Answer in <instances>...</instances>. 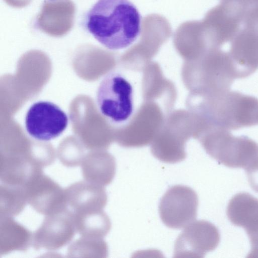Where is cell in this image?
Listing matches in <instances>:
<instances>
[{"instance_id":"6da1fadb","label":"cell","mask_w":258,"mask_h":258,"mask_svg":"<svg viewBox=\"0 0 258 258\" xmlns=\"http://www.w3.org/2000/svg\"><path fill=\"white\" fill-rule=\"evenodd\" d=\"M141 18L128 0H98L86 13L85 26L105 47L119 50L131 46L140 36Z\"/></svg>"},{"instance_id":"7a4b0ae2","label":"cell","mask_w":258,"mask_h":258,"mask_svg":"<svg viewBox=\"0 0 258 258\" xmlns=\"http://www.w3.org/2000/svg\"><path fill=\"white\" fill-rule=\"evenodd\" d=\"M126 68L108 72L97 89L96 103L102 115L118 126L129 123L141 103L140 76Z\"/></svg>"},{"instance_id":"3957f363","label":"cell","mask_w":258,"mask_h":258,"mask_svg":"<svg viewBox=\"0 0 258 258\" xmlns=\"http://www.w3.org/2000/svg\"><path fill=\"white\" fill-rule=\"evenodd\" d=\"M204 147L219 163L230 168L244 169L251 187L258 186V144L254 140L216 128L204 141Z\"/></svg>"},{"instance_id":"277c9868","label":"cell","mask_w":258,"mask_h":258,"mask_svg":"<svg viewBox=\"0 0 258 258\" xmlns=\"http://www.w3.org/2000/svg\"><path fill=\"white\" fill-rule=\"evenodd\" d=\"M210 111L217 128L230 131L258 125V98L239 91L229 90L214 96Z\"/></svg>"},{"instance_id":"5b68a950","label":"cell","mask_w":258,"mask_h":258,"mask_svg":"<svg viewBox=\"0 0 258 258\" xmlns=\"http://www.w3.org/2000/svg\"><path fill=\"white\" fill-rule=\"evenodd\" d=\"M198 205V195L191 188L182 185L173 186L161 199L160 218L169 228H185L196 219Z\"/></svg>"},{"instance_id":"8992f818","label":"cell","mask_w":258,"mask_h":258,"mask_svg":"<svg viewBox=\"0 0 258 258\" xmlns=\"http://www.w3.org/2000/svg\"><path fill=\"white\" fill-rule=\"evenodd\" d=\"M68 117L57 105L40 101L32 104L25 116L28 134L40 141H48L59 136L68 125Z\"/></svg>"},{"instance_id":"52a82bcc","label":"cell","mask_w":258,"mask_h":258,"mask_svg":"<svg viewBox=\"0 0 258 258\" xmlns=\"http://www.w3.org/2000/svg\"><path fill=\"white\" fill-rule=\"evenodd\" d=\"M220 240L219 230L213 224L204 220L195 221L176 239L173 257H203L217 247Z\"/></svg>"},{"instance_id":"ba28073f","label":"cell","mask_w":258,"mask_h":258,"mask_svg":"<svg viewBox=\"0 0 258 258\" xmlns=\"http://www.w3.org/2000/svg\"><path fill=\"white\" fill-rule=\"evenodd\" d=\"M23 187L27 203L38 213L47 216L67 209L64 189L43 172Z\"/></svg>"},{"instance_id":"9c48e42d","label":"cell","mask_w":258,"mask_h":258,"mask_svg":"<svg viewBox=\"0 0 258 258\" xmlns=\"http://www.w3.org/2000/svg\"><path fill=\"white\" fill-rule=\"evenodd\" d=\"M75 231L73 212L67 209L46 216L40 227L32 234L31 245L36 250H56L70 242Z\"/></svg>"},{"instance_id":"30bf717a","label":"cell","mask_w":258,"mask_h":258,"mask_svg":"<svg viewBox=\"0 0 258 258\" xmlns=\"http://www.w3.org/2000/svg\"><path fill=\"white\" fill-rule=\"evenodd\" d=\"M227 215L233 224L245 230L249 238L247 257H258V199L247 192L236 194L228 204Z\"/></svg>"},{"instance_id":"8fae6325","label":"cell","mask_w":258,"mask_h":258,"mask_svg":"<svg viewBox=\"0 0 258 258\" xmlns=\"http://www.w3.org/2000/svg\"><path fill=\"white\" fill-rule=\"evenodd\" d=\"M68 205L74 212L103 210L107 202L104 186L87 181L75 182L65 189Z\"/></svg>"},{"instance_id":"7c38bea8","label":"cell","mask_w":258,"mask_h":258,"mask_svg":"<svg viewBox=\"0 0 258 258\" xmlns=\"http://www.w3.org/2000/svg\"><path fill=\"white\" fill-rule=\"evenodd\" d=\"M76 231L82 237L103 238L111 228L110 220L103 210L73 212Z\"/></svg>"},{"instance_id":"4fadbf2b","label":"cell","mask_w":258,"mask_h":258,"mask_svg":"<svg viewBox=\"0 0 258 258\" xmlns=\"http://www.w3.org/2000/svg\"><path fill=\"white\" fill-rule=\"evenodd\" d=\"M11 217L1 216V253L25 250L31 244L32 234Z\"/></svg>"},{"instance_id":"5bb4252c","label":"cell","mask_w":258,"mask_h":258,"mask_svg":"<svg viewBox=\"0 0 258 258\" xmlns=\"http://www.w3.org/2000/svg\"><path fill=\"white\" fill-rule=\"evenodd\" d=\"M84 180L105 186L112 181L116 171V163L109 155H104L95 160L87 159L81 163Z\"/></svg>"},{"instance_id":"9a60e30c","label":"cell","mask_w":258,"mask_h":258,"mask_svg":"<svg viewBox=\"0 0 258 258\" xmlns=\"http://www.w3.org/2000/svg\"><path fill=\"white\" fill-rule=\"evenodd\" d=\"M26 203L23 186L4 183L1 185V216L12 217L18 215Z\"/></svg>"},{"instance_id":"2e32d148","label":"cell","mask_w":258,"mask_h":258,"mask_svg":"<svg viewBox=\"0 0 258 258\" xmlns=\"http://www.w3.org/2000/svg\"><path fill=\"white\" fill-rule=\"evenodd\" d=\"M70 246L68 254H95L105 257L108 254L107 245L103 238L82 237Z\"/></svg>"}]
</instances>
